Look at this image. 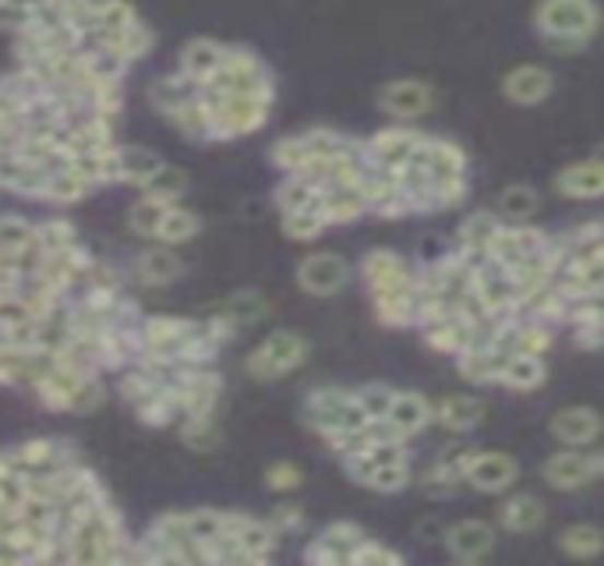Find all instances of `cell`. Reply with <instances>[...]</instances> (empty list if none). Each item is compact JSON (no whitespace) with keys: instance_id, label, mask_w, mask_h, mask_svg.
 I'll return each mask as SVG.
<instances>
[{"instance_id":"cell-31","label":"cell","mask_w":604,"mask_h":566,"mask_svg":"<svg viewBox=\"0 0 604 566\" xmlns=\"http://www.w3.org/2000/svg\"><path fill=\"white\" fill-rule=\"evenodd\" d=\"M537 191L526 188V185H512L502 191V199H498V210H502L512 223H526L534 213H537Z\"/></svg>"},{"instance_id":"cell-34","label":"cell","mask_w":604,"mask_h":566,"mask_svg":"<svg viewBox=\"0 0 604 566\" xmlns=\"http://www.w3.org/2000/svg\"><path fill=\"white\" fill-rule=\"evenodd\" d=\"M325 231V220L319 216V210H297V213H286L283 216V234L294 237V241H311Z\"/></svg>"},{"instance_id":"cell-36","label":"cell","mask_w":604,"mask_h":566,"mask_svg":"<svg viewBox=\"0 0 604 566\" xmlns=\"http://www.w3.org/2000/svg\"><path fill=\"white\" fill-rule=\"evenodd\" d=\"M163 213H166V202L149 199V196H145L142 202H134V205H131L128 223H131V231H134V234H142V237H156V227H159Z\"/></svg>"},{"instance_id":"cell-3","label":"cell","mask_w":604,"mask_h":566,"mask_svg":"<svg viewBox=\"0 0 604 566\" xmlns=\"http://www.w3.org/2000/svg\"><path fill=\"white\" fill-rule=\"evenodd\" d=\"M343 149H351V142H343L336 131H308V135H297V139H283L276 149H273V160L280 163L283 170H305L311 163L319 160H329L343 153Z\"/></svg>"},{"instance_id":"cell-46","label":"cell","mask_w":604,"mask_h":566,"mask_svg":"<svg viewBox=\"0 0 604 566\" xmlns=\"http://www.w3.org/2000/svg\"><path fill=\"white\" fill-rule=\"evenodd\" d=\"M185 443L194 450H209L216 443V428L209 422V414H191V422L185 425Z\"/></svg>"},{"instance_id":"cell-15","label":"cell","mask_w":604,"mask_h":566,"mask_svg":"<svg viewBox=\"0 0 604 566\" xmlns=\"http://www.w3.org/2000/svg\"><path fill=\"white\" fill-rule=\"evenodd\" d=\"M555 188L566 199H597L604 191V163L601 160H583L572 163L555 177Z\"/></svg>"},{"instance_id":"cell-47","label":"cell","mask_w":604,"mask_h":566,"mask_svg":"<svg viewBox=\"0 0 604 566\" xmlns=\"http://www.w3.org/2000/svg\"><path fill=\"white\" fill-rule=\"evenodd\" d=\"M99 404H103V386L93 382V379H82L79 386H74L71 400H68L71 411H93V408H99Z\"/></svg>"},{"instance_id":"cell-37","label":"cell","mask_w":604,"mask_h":566,"mask_svg":"<svg viewBox=\"0 0 604 566\" xmlns=\"http://www.w3.org/2000/svg\"><path fill=\"white\" fill-rule=\"evenodd\" d=\"M226 316H230L237 326H240V322H259V319L269 316V302H265L262 294L245 291V294L230 297V305H226Z\"/></svg>"},{"instance_id":"cell-9","label":"cell","mask_w":604,"mask_h":566,"mask_svg":"<svg viewBox=\"0 0 604 566\" xmlns=\"http://www.w3.org/2000/svg\"><path fill=\"white\" fill-rule=\"evenodd\" d=\"M517 474H520L517 460L506 453H474L463 479L474 488H481V493H502V488L517 482Z\"/></svg>"},{"instance_id":"cell-10","label":"cell","mask_w":604,"mask_h":566,"mask_svg":"<svg viewBox=\"0 0 604 566\" xmlns=\"http://www.w3.org/2000/svg\"><path fill=\"white\" fill-rule=\"evenodd\" d=\"M541 471H545L548 485L555 488H580L587 482H594L604 471V464L597 453H555Z\"/></svg>"},{"instance_id":"cell-45","label":"cell","mask_w":604,"mask_h":566,"mask_svg":"<svg viewBox=\"0 0 604 566\" xmlns=\"http://www.w3.org/2000/svg\"><path fill=\"white\" fill-rule=\"evenodd\" d=\"M36 25V11L33 8H22V4H0V28H8V33H28V28Z\"/></svg>"},{"instance_id":"cell-11","label":"cell","mask_w":604,"mask_h":566,"mask_svg":"<svg viewBox=\"0 0 604 566\" xmlns=\"http://www.w3.org/2000/svg\"><path fill=\"white\" fill-rule=\"evenodd\" d=\"M552 85H555V79H552L545 68L520 64V68H512L506 79H502V93L512 103H520V107H534V103L552 96Z\"/></svg>"},{"instance_id":"cell-42","label":"cell","mask_w":604,"mask_h":566,"mask_svg":"<svg viewBox=\"0 0 604 566\" xmlns=\"http://www.w3.org/2000/svg\"><path fill=\"white\" fill-rule=\"evenodd\" d=\"M33 237H36V245H39L43 251H60V248L74 245V231H71V223H64V220L43 223V227H39Z\"/></svg>"},{"instance_id":"cell-6","label":"cell","mask_w":604,"mask_h":566,"mask_svg":"<svg viewBox=\"0 0 604 566\" xmlns=\"http://www.w3.org/2000/svg\"><path fill=\"white\" fill-rule=\"evenodd\" d=\"M421 142H425V135H414V131H403V128H389V131H379V135L365 145V156H368L371 167L396 174L400 167H406V163L414 160Z\"/></svg>"},{"instance_id":"cell-21","label":"cell","mask_w":604,"mask_h":566,"mask_svg":"<svg viewBox=\"0 0 604 566\" xmlns=\"http://www.w3.org/2000/svg\"><path fill=\"white\" fill-rule=\"evenodd\" d=\"M159 156L153 149H142V145H125L117 149V170H120V181H131V185H145L153 170L159 167Z\"/></svg>"},{"instance_id":"cell-27","label":"cell","mask_w":604,"mask_h":566,"mask_svg":"<svg viewBox=\"0 0 604 566\" xmlns=\"http://www.w3.org/2000/svg\"><path fill=\"white\" fill-rule=\"evenodd\" d=\"M276 199L283 205V213H297V210H311L319 202V185L308 181L305 174H291L286 181L280 185Z\"/></svg>"},{"instance_id":"cell-8","label":"cell","mask_w":604,"mask_h":566,"mask_svg":"<svg viewBox=\"0 0 604 566\" xmlns=\"http://www.w3.org/2000/svg\"><path fill=\"white\" fill-rule=\"evenodd\" d=\"M414 167L428 177V185L435 181H449V177H463L466 156L463 149H457L452 142H439V139H425L414 153Z\"/></svg>"},{"instance_id":"cell-26","label":"cell","mask_w":604,"mask_h":566,"mask_svg":"<svg viewBox=\"0 0 604 566\" xmlns=\"http://www.w3.org/2000/svg\"><path fill=\"white\" fill-rule=\"evenodd\" d=\"M199 234V216L191 210H180V205H166V213L156 227V237L166 245H180V241H191Z\"/></svg>"},{"instance_id":"cell-13","label":"cell","mask_w":604,"mask_h":566,"mask_svg":"<svg viewBox=\"0 0 604 566\" xmlns=\"http://www.w3.org/2000/svg\"><path fill=\"white\" fill-rule=\"evenodd\" d=\"M446 542H449V553L457 559L477 563L495 549V531L485 524V520H463V524L449 528Z\"/></svg>"},{"instance_id":"cell-44","label":"cell","mask_w":604,"mask_h":566,"mask_svg":"<svg viewBox=\"0 0 604 566\" xmlns=\"http://www.w3.org/2000/svg\"><path fill=\"white\" fill-rule=\"evenodd\" d=\"M552 347V330L548 326H520V337H517V354H534L541 357Z\"/></svg>"},{"instance_id":"cell-28","label":"cell","mask_w":604,"mask_h":566,"mask_svg":"<svg viewBox=\"0 0 604 566\" xmlns=\"http://www.w3.org/2000/svg\"><path fill=\"white\" fill-rule=\"evenodd\" d=\"M145 188V196L149 199H159L166 205H174V199H180V191L188 188V177L185 170H177V167H166V163H159V167L153 170V177L142 185Z\"/></svg>"},{"instance_id":"cell-38","label":"cell","mask_w":604,"mask_h":566,"mask_svg":"<svg viewBox=\"0 0 604 566\" xmlns=\"http://www.w3.org/2000/svg\"><path fill=\"white\" fill-rule=\"evenodd\" d=\"M185 528H188V539L191 542H213L226 531V517L223 514H209V510H199V514H188L185 517Z\"/></svg>"},{"instance_id":"cell-39","label":"cell","mask_w":604,"mask_h":566,"mask_svg":"<svg viewBox=\"0 0 604 566\" xmlns=\"http://www.w3.org/2000/svg\"><path fill=\"white\" fill-rule=\"evenodd\" d=\"M319 542H322L325 549H332V553H336V556L346 563V556H351V549L365 542V534H360V528H354V524H332Z\"/></svg>"},{"instance_id":"cell-40","label":"cell","mask_w":604,"mask_h":566,"mask_svg":"<svg viewBox=\"0 0 604 566\" xmlns=\"http://www.w3.org/2000/svg\"><path fill=\"white\" fill-rule=\"evenodd\" d=\"M36 227H28L22 216H0V251H14V248H25L33 241Z\"/></svg>"},{"instance_id":"cell-5","label":"cell","mask_w":604,"mask_h":566,"mask_svg":"<svg viewBox=\"0 0 604 566\" xmlns=\"http://www.w3.org/2000/svg\"><path fill=\"white\" fill-rule=\"evenodd\" d=\"M297 280L308 294L329 297V294H336V291L346 287V280H351V266H346V259L336 256V251H319V256H308L305 262H300Z\"/></svg>"},{"instance_id":"cell-49","label":"cell","mask_w":604,"mask_h":566,"mask_svg":"<svg viewBox=\"0 0 604 566\" xmlns=\"http://www.w3.org/2000/svg\"><path fill=\"white\" fill-rule=\"evenodd\" d=\"M265 482L273 488H297L300 485V471L291 468V464H273L265 471Z\"/></svg>"},{"instance_id":"cell-18","label":"cell","mask_w":604,"mask_h":566,"mask_svg":"<svg viewBox=\"0 0 604 566\" xmlns=\"http://www.w3.org/2000/svg\"><path fill=\"white\" fill-rule=\"evenodd\" d=\"M428 414H431V408L425 404V397H417V393H396V397H392L389 411H386V418H389L392 428H400L403 436H414V432L425 428Z\"/></svg>"},{"instance_id":"cell-16","label":"cell","mask_w":604,"mask_h":566,"mask_svg":"<svg viewBox=\"0 0 604 566\" xmlns=\"http://www.w3.org/2000/svg\"><path fill=\"white\" fill-rule=\"evenodd\" d=\"M552 432L562 443H569V446H583V443H594L597 439L601 418H597L591 408H566V411L555 414Z\"/></svg>"},{"instance_id":"cell-20","label":"cell","mask_w":604,"mask_h":566,"mask_svg":"<svg viewBox=\"0 0 604 566\" xmlns=\"http://www.w3.org/2000/svg\"><path fill=\"white\" fill-rule=\"evenodd\" d=\"M375 311L386 326H403L414 319L417 311V283L414 287H400V291H386L375 294Z\"/></svg>"},{"instance_id":"cell-51","label":"cell","mask_w":604,"mask_h":566,"mask_svg":"<svg viewBox=\"0 0 604 566\" xmlns=\"http://www.w3.org/2000/svg\"><path fill=\"white\" fill-rule=\"evenodd\" d=\"M0 4H4V0H0Z\"/></svg>"},{"instance_id":"cell-25","label":"cell","mask_w":604,"mask_h":566,"mask_svg":"<svg viewBox=\"0 0 604 566\" xmlns=\"http://www.w3.org/2000/svg\"><path fill=\"white\" fill-rule=\"evenodd\" d=\"M139 276L145 283H170L180 276V259L170 248H149L139 256Z\"/></svg>"},{"instance_id":"cell-48","label":"cell","mask_w":604,"mask_h":566,"mask_svg":"<svg viewBox=\"0 0 604 566\" xmlns=\"http://www.w3.org/2000/svg\"><path fill=\"white\" fill-rule=\"evenodd\" d=\"M351 563H389V566H396L400 563V556L396 553H389V549H382V545H375V542H360V545H354L351 549V556H346Z\"/></svg>"},{"instance_id":"cell-22","label":"cell","mask_w":604,"mask_h":566,"mask_svg":"<svg viewBox=\"0 0 604 566\" xmlns=\"http://www.w3.org/2000/svg\"><path fill=\"white\" fill-rule=\"evenodd\" d=\"M439 418L452 432H466V428L481 425V418H485V408H481L477 400H471V397H446L439 404Z\"/></svg>"},{"instance_id":"cell-1","label":"cell","mask_w":604,"mask_h":566,"mask_svg":"<svg viewBox=\"0 0 604 566\" xmlns=\"http://www.w3.org/2000/svg\"><path fill=\"white\" fill-rule=\"evenodd\" d=\"M534 25L545 36L548 50L577 54L597 33V4L594 0H541Z\"/></svg>"},{"instance_id":"cell-41","label":"cell","mask_w":604,"mask_h":566,"mask_svg":"<svg viewBox=\"0 0 604 566\" xmlns=\"http://www.w3.org/2000/svg\"><path fill=\"white\" fill-rule=\"evenodd\" d=\"M406 482H411V471L403 468V460H396V464H382V468H375L365 485L371 488H379V493H396V488H403Z\"/></svg>"},{"instance_id":"cell-29","label":"cell","mask_w":604,"mask_h":566,"mask_svg":"<svg viewBox=\"0 0 604 566\" xmlns=\"http://www.w3.org/2000/svg\"><path fill=\"white\" fill-rule=\"evenodd\" d=\"M88 191H93V185H88L82 174H74L71 167H64V170H54L47 177V188H43V196L54 199V202H79V199L88 196Z\"/></svg>"},{"instance_id":"cell-32","label":"cell","mask_w":604,"mask_h":566,"mask_svg":"<svg viewBox=\"0 0 604 566\" xmlns=\"http://www.w3.org/2000/svg\"><path fill=\"white\" fill-rule=\"evenodd\" d=\"M495 231H498V220L492 213H474L460 227V245H463V251H481V256H485V248H488V241L495 237Z\"/></svg>"},{"instance_id":"cell-33","label":"cell","mask_w":604,"mask_h":566,"mask_svg":"<svg viewBox=\"0 0 604 566\" xmlns=\"http://www.w3.org/2000/svg\"><path fill=\"white\" fill-rule=\"evenodd\" d=\"M131 22H139V19H134V8L128 0H99L96 4V33H120V28H128Z\"/></svg>"},{"instance_id":"cell-23","label":"cell","mask_w":604,"mask_h":566,"mask_svg":"<svg viewBox=\"0 0 604 566\" xmlns=\"http://www.w3.org/2000/svg\"><path fill=\"white\" fill-rule=\"evenodd\" d=\"M541 520H545V506L534 496H512L502 506V524L509 531H534L541 528Z\"/></svg>"},{"instance_id":"cell-30","label":"cell","mask_w":604,"mask_h":566,"mask_svg":"<svg viewBox=\"0 0 604 566\" xmlns=\"http://www.w3.org/2000/svg\"><path fill=\"white\" fill-rule=\"evenodd\" d=\"M199 89H202L199 82H191V79L180 74V79H159L149 96H153V103L163 114H170L174 107H180V103H188V99L199 96Z\"/></svg>"},{"instance_id":"cell-50","label":"cell","mask_w":604,"mask_h":566,"mask_svg":"<svg viewBox=\"0 0 604 566\" xmlns=\"http://www.w3.org/2000/svg\"><path fill=\"white\" fill-rule=\"evenodd\" d=\"M300 524V514L294 510V506H276V514H273V528L286 531V528H297Z\"/></svg>"},{"instance_id":"cell-4","label":"cell","mask_w":604,"mask_h":566,"mask_svg":"<svg viewBox=\"0 0 604 566\" xmlns=\"http://www.w3.org/2000/svg\"><path fill=\"white\" fill-rule=\"evenodd\" d=\"M305 354H308V347H305V340L300 337L273 333L262 347H254L248 354V372L254 379H280L291 368H297L300 362H305Z\"/></svg>"},{"instance_id":"cell-43","label":"cell","mask_w":604,"mask_h":566,"mask_svg":"<svg viewBox=\"0 0 604 566\" xmlns=\"http://www.w3.org/2000/svg\"><path fill=\"white\" fill-rule=\"evenodd\" d=\"M392 397H396V393H392L389 386H365V390H360L354 400L360 404V411H365L368 418L375 422V418H386V411H389V404H392Z\"/></svg>"},{"instance_id":"cell-24","label":"cell","mask_w":604,"mask_h":566,"mask_svg":"<svg viewBox=\"0 0 604 566\" xmlns=\"http://www.w3.org/2000/svg\"><path fill=\"white\" fill-rule=\"evenodd\" d=\"M498 379H502L509 390H534V386H541V379H545V368H541V357L534 354H512Z\"/></svg>"},{"instance_id":"cell-12","label":"cell","mask_w":604,"mask_h":566,"mask_svg":"<svg viewBox=\"0 0 604 566\" xmlns=\"http://www.w3.org/2000/svg\"><path fill=\"white\" fill-rule=\"evenodd\" d=\"M315 210H319V216L329 227V223H351L360 213H368V202H365V196H360L357 185H329V188H319Z\"/></svg>"},{"instance_id":"cell-17","label":"cell","mask_w":604,"mask_h":566,"mask_svg":"<svg viewBox=\"0 0 604 566\" xmlns=\"http://www.w3.org/2000/svg\"><path fill=\"white\" fill-rule=\"evenodd\" d=\"M220 61H223V47H220V43H213V39H194V43H188V47H185V54H180V74L202 85V82H209L216 74Z\"/></svg>"},{"instance_id":"cell-7","label":"cell","mask_w":604,"mask_h":566,"mask_svg":"<svg viewBox=\"0 0 604 566\" xmlns=\"http://www.w3.org/2000/svg\"><path fill=\"white\" fill-rule=\"evenodd\" d=\"M382 110L400 117V121H414V117H425L435 103V93L425 82H414V79H400V82H389L382 93H379Z\"/></svg>"},{"instance_id":"cell-19","label":"cell","mask_w":604,"mask_h":566,"mask_svg":"<svg viewBox=\"0 0 604 566\" xmlns=\"http://www.w3.org/2000/svg\"><path fill=\"white\" fill-rule=\"evenodd\" d=\"M166 117H170L188 139H213V110H209V103L202 96L180 103V107H174Z\"/></svg>"},{"instance_id":"cell-14","label":"cell","mask_w":604,"mask_h":566,"mask_svg":"<svg viewBox=\"0 0 604 566\" xmlns=\"http://www.w3.org/2000/svg\"><path fill=\"white\" fill-rule=\"evenodd\" d=\"M365 280L371 283L375 294L386 291H400V287H414L411 266H406L396 251H371L365 259Z\"/></svg>"},{"instance_id":"cell-35","label":"cell","mask_w":604,"mask_h":566,"mask_svg":"<svg viewBox=\"0 0 604 566\" xmlns=\"http://www.w3.org/2000/svg\"><path fill=\"white\" fill-rule=\"evenodd\" d=\"M562 549L572 559H594L601 553V531L597 528H569L562 534Z\"/></svg>"},{"instance_id":"cell-2","label":"cell","mask_w":604,"mask_h":566,"mask_svg":"<svg viewBox=\"0 0 604 566\" xmlns=\"http://www.w3.org/2000/svg\"><path fill=\"white\" fill-rule=\"evenodd\" d=\"M305 422L322 432V436H332V432H357L365 428L371 418L365 411H360V404L343 390H319L311 393L308 408H305Z\"/></svg>"}]
</instances>
